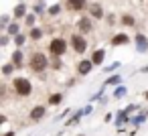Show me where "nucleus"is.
Masks as SVG:
<instances>
[{
    "label": "nucleus",
    "instance_id": "nucleus-11",
    "mask_svg": "<svg viewBox=\"0 0 148 136\" xmlns=\"http://www.w3.org/2000/svg\"><path fill=\"white\" fill-rule=\"evenodd\" d=\"M89 14H91L93 19H101V16H103V8H101L99 4H91V6H89Z\"/></svg>",
    "mask_w": 148,
    "mask_h": 136
},
{
    "label": "nucleus",
    "instance_id": "nucleus-21",
    "mask_svg": "<svg viewBox=\"0 0 148 136\" xmlns=\"http://www.w3.org/2000/svg\"><path fill=\"white\" fill-rule=\"evenodd\" d=\"M41 37H43V31H41V29H35V27H33V29H31V39H33V41H39Z\"/></svg>",
    "mask_w": 148,
    "mask_h": 136
},
{
    "label": "nucleus",
    "instance_id": "nucleus-27",
    "mask_svg": "<svg viewBox=\"0 0 148 136\" xmlns=\"http://www.w3.org/2000/svg\"><path fill=\"white\" fill-rule=\"evenodd\" d=\"M59 12H61V6H59V4H53V6L49 8V14H59Z\"/></svg>",
    "mask_w": 148,
    "mask_h": 136
},
{
    "label": "nucleus",
    "instance_id": "nucleus-20",
    "mask_svg": "<svg viewBox=\"0 0 148 136\" xmlns=\"http://www.w3.org/2000/svg\"><path fill=\"white\" fill-rule=\"evenodd\" d=\"M120 81H122L120 75H112V77L106 79V85H120Z\"/></svg>",
    "mask_w": 148,
    "mask_h": 136
},
{
    "label": "nucleus",
    "instance_id": "nucleus-25",
    "mask_svg": "<svg viewBox=\"0 0 148 136\" xmlns=\"http://www.w3.org/2000/svg\"><path fill=\"white\" fill-rule=\"evenodd\" d=\"M25 43H27L25 35H16V37H14V45H16V47H23Z\"/></svg>",
    "mask_w": 148,
    "mask_h": 136
},
{
    "label": "nucleus",
    "instance_id": "nucleus-28",
    "mask_svg": "<svg viewBox=\"0 0 148 136\" xmlns=\"http://www.w3.org/2000/svg\"><path fill=\"white\" fill-rule=\"evenodd\" d=\"M0 23H2V27H8V16L2 14V19H0Z\"/></svg>",
    "mask_w": 148,
    "mask_h": 136
},
{
    "label": "nucleus",
    "instance_id": "nucleus-26",
    "mask_svg": "<svg viewBox=\"0 0 148 136\" xmlns=\"http://www.w3.org/2000/svg\"><path fill=\"white\" fill-rule=\"evenodd\" d=\"M25 21H27V25H29V27L33 29V27H35V21H37V19H35V14H27V19H25Z\"/></svg>",
    "mask_w": 148,
    "mask_h": 136
},
{
    "label": "nucleus",
    "instance_id": "nucleus-3",
    "mask_svg": "<svg viewBox=\"0 0 148 136\" xmlns=\"http://www.w3.org/2000/svg\"><path fill=\"white\" fill-rule=\"evenodd\" d=\"M65 51H67V41L65 39L57 37V39H53L49 43V53L53 57H61V55H65Z\"/></svg>",
    "mask_w": 148,
    "mask_h": 136
},
{
    "label": "nucleus",
    "instance_id": "nucleus-19",
    "mask_svg": "<svg viewBox=\"0 0 148 136\" xmlns=\"http://www.w3.org/2000/svg\"><path fill=\"white\" fill-rule=\"evenodd\" d=\"M134 23H136L134 16H130V14H124V16H122V25H124V27H134Z\"/></svg>",
    "mask_w": 148,
    "mask_h": 136
},
{
    "label": "nucleus",
    "instance_id": "nucleus-15",
    "mask_svg": "<svg viewBox=\"0 0 148 136\" xmlns=\"http://www.w3.org/2000/svg\"><path fill=\"white\" fill-rule=\"evenodd\" d=\"M23 57H25V55H23L21 51H14V53H12V65H14V67H21V65H23Z\"/></svg>",
    "mask_w": 148,
    "mask_h": 136
},
{
    "label": "nucleus",
    "instance_id": "nucleus-24",
    "mask_svg": "<svg viewBox=\"0 0 148 136\" xmlns=\"http://www.w3.org/2000/svg\"><path fill=\"white\" fill-rule=\"evenodd\" d=\"M12 71H14V65H12V63H8V65H4V67H2V75H6V77H8V75H12Z\"/></svg>",
    "mask_w": 148,
    "mask_h": 136
},
{
    "label": "nucleus",
    "instance_id": "nucleus-9",
    "mask_svg": "<svg viewBox=\"0 0 148 136\" xmlns=\"http://www.w3.org/2000/svg\"><path fill=\"white\" fill-rule=\"evenodd\" d=\"M136 47H138V51H148V39L144 37V35H136Z\"/></svg>",
    "mask_w": 148,
    "mask_h": 136
},
{
    "label": "nucleus",
    "instance_id": "nucleus-30",
    "mask_svg": "<svg viewBox=\"0 0 148 136\" xmlns=\"http://www.w3.org/2000/svg\"><path fill=\"white\" fill-rule=\"evenodd\" d=\"M2 136H16V132H14V130H8V132H4Z\"/></svg>",
    "mask_w": 148,
    "mask_h": 136
},
{
    "label": "nucleus",
    "instance_id": "nucleus-12",
    "mask_svg": "<svg viewBox=\"0 0 148 136\" xmlns=\"http://www.w3.org/2000/svg\"><path fill=\"white\" fill-rule=\"evenodd\" d=\"M81 116H85V112H83V110H77V112H75V114L65 122V126H73V124H77V122L81 120Z\"/></svg>",
    "mask_w": 148,
    "mask_h": 136
},
{
    "label": "nucleus",
    "instance_id": "nucleus-6",
    "mask_svg": "<svg viewBox=\"0 0 148 136\" xmlns=\"http://www.w3.org/2000/svg\"><path fill=\"white\" fill-rule=\"evenodd\" d=\"M45 114H47V108H45V106H35V108L31 110V114H29V116H31V120H33V122H39L41 118H45Z\"/></svg>",
    "mask_w": 148,
    "mask_h": 136
},
{
    "label": "nucleus",
    "instance_id": "nucleus-13",
    "mask_svg": "<svg viewBox=\"0 0 148 136\" xmlns=\"http://www.w3.org/2000/svg\"><path fill=\"white\" fill-rule=\"evenodd\" d=\"M67 4L71 10H81V8H85V0H67Z\"/></svg>",
    "mask_w": 148,
    "mask_h": 136
},
{
    "label": "nucleus",
    "instance_id": "nucleus-2",
    "mask_svg": "<svg viewBox=\"0 0 148 136\" xmlns=\"http://www.w3.org/2000/svg\"><path fill=\"white\" fill-rule=\"evenodd\" d=\"M29 65H31V69H33V71L41 73V71H45V69H47V65H49V59H47L43 53H33V55H31V61H29Z\"/></svg>",
    "mask_w": 148,
    "mask_h": 136
},
{
    "label": "nucleus",
    "instance_id": "nucleus-10",
    "mask_svg": "<svg viewBox=\"0 0 148 136\" xmlns=\"http://www.w3.org/2000/svg\"><path fill=\"white\" fill-rule=\"evenodd\" d=\"M77 27H79L81 33H89V31H91V21H89V19H79V21H77Z\"/></svg>",
    "mask_w": 148,
    "mask_h": 136
},
{
    "label": "nucleus",
    "instance_id": "nucleus-29",
    "mask_svg": "<svg viewBox=\"0 0 148 136\" xmlns=\"http://www.w3.org/2000/svg\"><path fill=\"white\" fill-rule=\"evenodd\" d=\"M118 65H120V63H112V65H108V67H106V71H114Z\"/></svg>",
    "mask_w": 148,
    "mask_h": 136
},
{
    "label": "nucleus",
    "instance_id": "nucleus-31",
    "mask_svg": "<svg viewBox=\"0 0 148 136\" xmlns=\"http://www.w3.org/2000/svg\"><path fill=\"white\" fill-rule=\"evenodd\" d=\"M140 71H142V73H146V71H148V67H142V69H140Z\"/></svg>",
    "mask_w": 148,
    "mask_h": 136
},
{
    "label": "nucleus",
    "instance_id": "nucleus-22",
    "mask_svg": "<svg viewBox=\"0 0 148 136\" xmlns=\"http://www.w3.org/2000/svg\"><path fill=\"white\" fill-rule=\"evenodd\" d=\"M124 95H126V87H124V85H118L116 91H114V98L120 100V98H124Z\"/></svg>",
    "mask_w": 148,
    "mask_h": 136
},
{
    "label": "nucleus",
    "instance_id": "nucleus-16",
    "mask_svg": "<svg viewBox=\"0 0 148 136\" xmlns=\"http://www.w3.org/2000/svg\"><path fill=\"white\" fill-rule=\"evenodd\" d=\"M126 122L130 124V118H128V112L124 110V112H120V114H118V118H116V124H118V126H122V124H126Z\"/></svg>",
    "mask_w": 148,
    "mask_h": 136
},
{
    "label": "nucleus",
    "instance_id": "nucleus-5",
    "mask_svg": "<svg viewBox=\"0 0 148 136\" xmlns=\"http://www.w3.org/2000/svg\"><path fill=\"white\" fill-rule=\"evenodd\" d=\"M91 67H93V61H91V59H81V61L77 63V73H79V75H87V73L91 71Z\"/></svg>",
    "mask_w": 148,
    "mask_h": 136
},
{
    "label": "nucleus",
    "instance_id": "nucleus-1",
    "mask_svg": "<svg viewBox=\"0 0 148 136\" xmlns=\"http://www.w3.org/2000/svg\"><path fill=\"white\" fill-rule=\"evenodd\" d=\"M12 87H14V93L21 95V98H27V95L33 93V83H31L27 77H14Z\"/></svg>",
    "mask_w": 148,
    "mask_h": 136
},
{
    "label": "nucleus",
    "instance_id": "nucleus-23",
    "mask_svg": "<svg viewBox=\"0 0 148 136\" xmlns=\"http://www.w3.org/2000/svg\"><path fill=\"white\" fill-rule=\"evenodd\" d=\"M144 120H146V114H140V116H136V118H130V124H134V126H140Z\"/></svg>",
    "mask_w": 148,
    "mask_h": 136
},
{
    "label": "nucleus",
    "instance_id": "nucleus-7",
    "mask_svg": "<svg viewBox=\"0 0 148 136\" xmlns=\"http://www.w3.org/2000/svg\"><path fill=\"white\" fill-rule=\"evenodd\" d=\"M110 43H112V47H120V45H126V43H130V37L120 33V35H114Z\"/></svg>",
    "mask_w": 148,
    "mask_h": 136
},
{
    "label": "nucleus",
    "instance_id": "nucleus-4",
    "mask_svg": "<svg viewBox=\"0 0 148 136\" xmlns=\"http://www.w3.org/2000/svg\"><path fill=\"white\" fill-rule=\"evenodd\" d=\"M71 45H73V49H75L77 55H83V53L87 51V41H85L81 35H73V37H71Z\"/></svg>",
    "mask_w": 148,
    "mask_h": 136
},
{
    "label": "nucleus",
    "instance_id": "nucleus-8",
    "mask_svg": "<svg viewBox=\"0 0 148 136\" xmlns=\"http://www.w3.org/2000/svg\"><path fill=\"white\" fill-rule=\"evenodd\" d=\"M103 57H106V51H103V49H95V51L91 53L93 65H101V63H103Z\"/></svg>",
    "mask_w": 148,
    "mask_h": 136
},
{
    "label": "nucleus",
    "instance_id": "nucleus-14",
    "mask_svg": "<svg viewBox=\"0 0 148 136\" xmlns=\"http://www.w3.org/2000/svg\"><path fill=\"white\" fill-rule=\"evenodd\" d=\"M25 14H27V6H25L23 2L16 4V6H14V19H23Z\"/></svg>",
    "mask_w": 148,
    "mask_h": 136
},
{
    "label": "nucleus",
    "instance_id": "nucleus-18",
    "mask_svg": "<svg viewBox=\"0 0 148 136\" xmlns=\"http://www.w3.org/2000/svg\"><path fill=\"white\" fill-rule=\"evenodd\" d=\"M63 102V93H53L51 98H49V106H57V104H61Z\"/></svg>",
    "mask_w": 148,
    "mask_h": 136
},
{
    "label": "nucleus",
    "instance_id": "nucleus-17",
    "mask_svg": "<svg viewBox=\"0 0 148 136\" xmlns=\"http://www.w3.org/2000/svg\"><path fill=\"white\" fill-rule=\"evenodd\" d=\"M6 33H8V35H14V37H16V35H21V27H18L16 23H12V25H8V27H6Z\"/></svg>",
    "mask_w": 148,
    "mask_h": 136
}]
</instances>
